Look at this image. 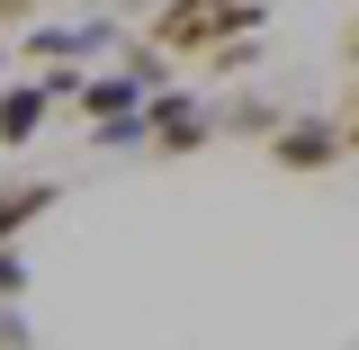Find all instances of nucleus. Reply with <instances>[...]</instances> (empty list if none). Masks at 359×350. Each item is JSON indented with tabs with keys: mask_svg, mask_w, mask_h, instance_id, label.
<instances>
[{
	"mask_svg": "<svg viewBox=\"0 0 359 350\" xmlns=\"http://www.w3.org/2000/svg\"><path fill=\"white\" fill-rule=\"evenodd\" d=\"M0 332H9V323H0Z\"/></svg>",
	"mask_w": 359,
	"mask_h": 350,
	"instance_id": "11",
	"label": "nucleus"
},
{
	"mask_svg": "<svg viewBox=\"0 0 359 350\" xmlns=\"http://www.w3.org/2000/svg\"><path fill=\"white\" fill-rule=\"evenodd\" d=\"M224 126H233V135H269V126H278V108H261V99H243V108H233Z\"/></svg>",
	"mask_w": 359,
	"mask_h": 350,
	"instance_id": "6",
	"label": "nucleus"
},
{
	"mask_svg": "<svg viewBox=\"0 0 359 350\" xmlns=\"http://www.w3.org/2000/svg\"><path fill=\"white\" fill-rule=\"evenodd\" d=\"M261 144L278 153V171H332V162L351 153V135H341V126H323V117H278Z\"/></svg>",
	"mask_w": 359,
	"mask_h": 350,
	"instance_id": "2",
	"label": "nucleus"
},
{
	"mask_svg": "<svg viewBox=\"0 0 359 350\" xmlns=\"http://www.w3.org/2000/svg\"><path fill=\"white\" fill-rule=\"evenodd\" d=\"M45 207H54V189H45V180H18V189H0V243H9L18 224H36Z\"/></svg>",
	"mask_w": 359,
	"mask_h": 350,
	"instance_id": "5",
	"label": "nucleus"
},
{
	"mask_svg": "<svg viewBox=\"0 0 359 350\" xmlns=\"http://www.w3.org/2000/svg\"><path fill=\"white\" fill-rule=\"evenodd\" d=\"M341 135H351V153H359V108H351V126H341Z\"/></svg>",
	"mask_w": 359,
	"mask_h": 350,
	"instance_id": "10",
	"label": "nucleus"
},
{
	"mask_svg": "<svg viewBox=\"0 0 359 350\" xmlns=\"http://www.w3.org/2000/svg\"><path fill=\"white\" fill-rule=\"evenodd\" d=\"M45 0H0V27H18V18H36Z\"/></svg>",
	"mask_w": 359,
	"mask_h": 350,
	"instance_id": "8",
	"label": "nucleus"
},
{
	"mask_svg": "<svg viewBox=\"0 0 359 350\" xmlns=\"http://www.w3.org/2000/svg\"><path fill=\"white\" fill-rule=\"evenodd\" d=\"M18 288H27V261H18V252H9V243H0V306H9V297H18Z\"/></svg>",
	"mask_w": 359,
	"mask_h": 350,
	"instance_id": "7",
	"label": "nucleus"
},
{
	"mask_svg": "<svg viewBox=\"0 0 359 350\" xmlns=\"http://www.w3.org/2000/svg\"><path fill=\"white\" fill-rule=\"evenodd\" d=\"M261 0H162L153 9V54H216L233 36H261Z\"/></svg>",
	"mask_w": 359,
	"mask_h": 350,
	"instance_id": "1",
	"label": "nucleus"
},
{
	"mask_svg": "<svg viewBox=\"0 0 359 350\" xmlns=\"http://www.w3.org/2000/svg\"><path fill=\"white\" fill-rule=\"evenodd\" d=\"M45 117H54V90H45V81H9V90H0V144H9V153L36 144Z\"/></svg>",
	"mask_w": 359,
	"mask_h": 350,
	"instance_id": "4",
	"label": "nucleus"
},
{
	"mask_svg": "<svg viewBox=\"0 0 359 350\" xmlns=\"http://www.w3.org/2000/svg\"><path fill=\"white\" fill-rule=\"evenodd\" d=\"M144 135H153L162 153H198V144L216 135V117H207L198 99H171V90H162V99H144Z\"/></svg>",
	"mask_w": 359,
	"mask_h": 350,
	"instance_id": "3",
	"label": "nucleus"
},
{
	"mask_svg": "<svg viewBox=\"0 0 359 350\" xmlns=\"http://www.w3.org/2000/svg\"><path fill=\"white\" fill-rule=\"evenodd\" d=\"M341 63H351V72H359V18H351V36H341Z\"/></svg>",
	"mask_w": 359,
	"mask_h": 350,
	"instance_id": "9",
	"label": "nucleus"
}]
</instances>
